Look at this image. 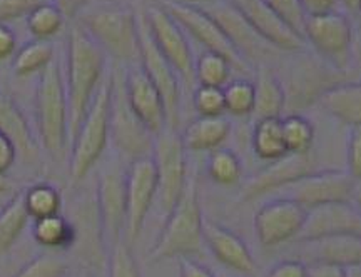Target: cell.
Masks as SVG:
<instances>
[{
  "instance_id": "6da1fadb",
  "label": "cell",
  "mask_w": 361,
  "mask_h": 277,
  "mask_svg": "<svg viewBox=\"0 0 361 277\" xmlns=\"http://www.w3.org/2000/svg\"><path fill=\"white\" fill-rule=\"evenodd\" d=\"M106 52L79 24L67 35V104H69V142L78 134L90 102L106 75Z\"/></svg>"
},
{
  "instance_id": "7a4b0ae2",
  "label": "cell",
  "mask_w": 361,
  "mask_h": 277,
  "mask_svg": "<svg viewBox=\"0 0 361 277\" xmlns=\"http://www.w3.org/2000/svg\"><path fill=\"white\" fill-rule=\"evenodd\" d=\"M202 224H204V216L201 209L197 177L189 172L183 195L164 219L159 238L147 254L149 264L201 254L204 244Z\"/></svg>"
},
{
  "instance_id": "3957f363",
  "label": "cell",
  "mask_w": 361,
  "mask_h": 277,
  "mask_svg": "<svg viewBox=\"0 0 361 277\" xmlns=\"http://www.w3.org/2000/svg\"><path fill=\"white\" fill-rule=\"evenodd\" d=\"M78 24L106 54L121 62L139 59V16L130 7L104 2L84 7Z\"/></svg>"
},
{
  "instance_id": "277c9868",
  "label": "cell",
  "mask_w": 361,
  "mask_h": 277,
  "mask_svg": "<svg viewBox=\"0 0 361 277\" xmlns=\"http://www.w3.org/2000/svg\"><path fill=\"white\" fill-rule=\"evenodd\" d=\"M35 125L39 142L52 159H62L69 142V104L61 62L52 59L35 87Z\"/></svg>"
},
{
  "instance_id": "5b68a950",
  "label": "cell",
  "mask_w": 361,
  "mask_h": 277,
  "mask_svg": "<svg viewBox=\"0 0 361 277\" xmlns=\"http://www.w3.org/2000/svg\"><path fill=\"white\" fill-rule=\"evenodd\" d=\"M112 92V70H107L99 85L78 134L72 139L69 162L71 183L78 184L97 164L109 144V111Z\"/></svg>"
},
{
  "instance_id": "8992f818",
  "label": "cell",
  "mask_w": 361,
  "mask_h": 277,
  "mask_svg": "<svg viewBox=\"0 0 361 277\" xmlns=\"http://www.w3.org/2000/svg\"><path fill=\"white\" fill-rule=\"evenodd\" d=\"M124 70H112V92L109 111V140L121 156L129 159L151 157L156 135L135 116L126 95Z\"/></svg>"
},
{
  "instance_id": "52a82bcc",
  "label": "cell",
  "mask_w": 361,
  "mask_h": 277,
  "mask_svg": "<svg viewBox=\"0 0 361 277\" xmlns=\"http://www.w3.org/2000/svg\"><path fill=\"white\" fill-rule=\"evenodd\" d=\"M188 151L184 147L180 134L176 129L166 127L161 134L156 135L154 159L157 172V202L162 217H168L173 211L179 197L186 187L188 171Z\"/></svg>"
},
{
  "instance_id": "ba28073f",
  "label": "cell",
  "mask_w": 361,
  "mask_h": 277,
  "mask_svg": "<svg viewBox=\"0 0 361 277\" xmlns=\"http://www.w3.org/2000/svg\"><path fill=\"white\" fill-rule=\"evenodd\" d=\"M343 72L319 56L295 59L288 66L284 82L281 80L286 92V111L300 113L301 109L313 106L329 87L345 82Z\"/></svg>"
},
{
  "instance_id": "9c48e42d",
  "label": "cell",
  "mask_w": 361,
  "mask_h": 277,
  "mask_svg": "<svg viewBox=\"0 0 361 277\" xmlns=\"http://www.w3.org/2000/svg\"><path fill=\"white\" fill-rule=\"evenodd\" d=\"M303 35L311 44L316 56L340 70H346L353 56L355 32L351 20L345 13L331 11L318 16H308Z\"/></svg>"
},
{
  "instance_id": "30bf717a",
  "label": "cell",
  "mask_w": 361,
  "mask_h": 277,
  "mask_svg": "<svg viewBox=\"0 0 361 277\" xmlns=\"http://www.w3.org/2000/svg\"><path fill=\"white\" fill-rule=\"evenodd\" d=\"M71 222L75 229V252L87 271H107L109 262V246L99 212L96 192L82 194L71 204Z\"/></svg>"
},
{
  "instance_id": "8fae6325",
  "label": "cell",
  "mask_w": 361,
  "mask_h": 277,
  "mask_svg": "<svg viewBox=\"0 0 361 277\" xmlns=\"http://www.w3.org/2000/svg\"><path fill=\"white\" fill-rule=\"evenodd\" d=\"M139 61H141L144 72L159 90L162 101H164L168 127L178 130L180 116L179 75L173 63L157 47L144 16H139Z\"/></svg>"
},
{
  "instance_id": "7c38bea8",
  "label": "cell",
  "mask_w": 361,
  "mask_h": 277,
  "mask_svg": "<svg viewBox=\"0 0 361 277\" xmlns=\"http://www.w3.org/2000/svg\"><path fill=\"white\" fill-rule=\"evenodd\" d=\"M144 17L152 39L164 57L173 63L179 79L188 87L192 85L196 82V59L186 32L164 6H149Z\"/></svg>"
},
{
  "instance_id": "4fadbf2b",
  "label": "cell",
  "mask_w": 361,
  "mask_h": 277,
  "mask_svg": "<svg viewBox=\"0 0 361 277\" xmlns=\"http://www.w3.org/2000/svg\"><path fill=\"white\" fill-rule=\"evenodd\" d=\"M200 7L204 8L218 22L246 62L256 61L258 66H266L268 59L278 57L281 52L264 37H261L259 32L251 25V22L246 19L245 13L239 11L233 0H216V2Z\"/></svg>"
},
{
  "instance_id": "5bb4252c",
  "label": "cell",
  "mask_w": 361,
  "mask_h": 277,
  "mask_svg": "<svg viewBox=\"0 0 361 277\" xmlns=\"http://www.w3.org/2000/svg\"><path fill=\"white\" fill-rule=\"evenodd\" d=\"M157 197V172L154 159H135L126 169V230L124 239L130 246L137 242L139 235Z\"/></svg>"
},
{
  "instance_id": "9a60e30c",
  "label": "cell",
  "mask_w": 361,
  "mask_h": 277,
  "mask_svg": "<svg viewBox=\"0 0 361 277\" xmlns=\"http://www.w3.org/2000/svg\"><path fill=\"white\" fill-rule=\"evenodd\" d=\"M164 7L168 8L171 16L179 22L180 27L192 35L197 42L206 47V51L218 52L224 56L229 62L233 63L234 69L247 72L250 70V63L241 57V54L236 51V47L221 29V25L216 22L213 17L207 13L204 8L200 6H189V4H180L168 0L164 2Z\"/></svg>"
},
{
  "instance_id": "2e32d148",
  "label": "cell",
  "mask_w": 361,
  "mask_h": 277,
  "mask_svg": "<svg viewBox=\"0 0 361 277\" xmlns=\"http://www.w3.org/2000/svg\"><path fill=\"white\" fill-rule=\"evenodd\" d=\"M355 179L341 169H319L283 187V197L301 204L306 211L335 202H351Z\"/></svg>"
},
{
  "instance_id": "e0dca14e",
  "label": "cell",
  "mask_w": 361,
  "mask_h": 277,
  "mask_svg": "<svg viewBox=\"0 0 361 277\" xmlns=\"http://www.w3.org/2000/svg\"><path fill=\"white\" fill-rule=\"evenodd\" d=\"M322 167L318 164L314 149L306 154H286V156L278 159V161L269 162L264 169L251 177L247 183L243 185L239 192V202H251L263 195L281 190L291 183L303 179V177L313 174Z\"/></svg>"
},
{
  "instance_id": "ac0fdd59",
  "label": "cell",
  "mask_w": 361,
  "mask_h": 277,
  "mask_svg": "<svg viewBox=\"0 0 361 277\" xmlns=\"http://www.w3.org/2000/svg\"><path fill=\"white\" fill-rule=\"evenodd\" d=\"M308 211L290 197L279 195L263 204L255 214V233L264 247H278L296 240Z\"/></svg>"
},
{
  "instance_id": "d6986e66",
  "label": "cell",
  "mask_w": 361,
  "mask_h": 277,
  "mask_svg": "<svg viewBox=\"0 0 361 277\" xmlns=\"http://www.w3.org/2000/svg\"><path fill=\"white\" fill-rule=\"evenodd\" d=\"M96 199L109 249L124 239L126 230V171L119 166L106 167L97 177Z\"/></svg>"
},
{
  "instance_id": "ffe728a7",
  "label": "cell",
  "mask_w": 361,
  "mask_h": 277,
  "mask_svg": "<svg viewBox=\"0 0 361 277\" xmlns=\"http://www.w3.org/2000/svg\"><path fill=\"white\" fill-rule=\"evenodd\" d=\"M251 25L281 52L306 51V39L281 19L264 0H233Z\"/></svg>"
},
{
  "instance_id": "44dd1931",
  "label": "cell",
  "mask_w": 361,
  "mask_h": 277,
  "mask_svg": "<svg viewBox=\"0 0 361 277\" xmlns=\"http://www.w3.org/2000/svg\"><path fill=\"white\" fill-rule=\"evenodd\" d=\"M124 84L126 95L135 116L152 134H161L168 127L164 101L142 67L130 66L128 70H124Z\"/></svg>"
},
{
  "instance_id": "7402d4cb",
  "label": "cell",
  "mask_w": 361,
  "mask_h": 277,
  "mask_svg": "<svg viewBox=\"0 0 361 277\" xmlns=\"http://www.w3.org/2000/svg\"><path fill=\"white\" fill-rule=\"evenodd\" d=\"M336 234H361V214L351 202L324 204L310 209L296 242H310Z\"/></svg>"
},
{
  "instance_id": "603a6c76",
  "label": "cell",
  "mask_w": 361,
  "mask_h": 277,
  "mask_svg": "<svg viewBox=\"0 0 361 277\" xmlns=\"http://www.w3.org/2000/svg\"><path fill=\"white\" fill-rule=\"evenodd\" d=\"M204 244L221 264L241 274H255L256 262L247 244L236 233L218 222L206 219L202 224Z\"/></svg>"
},
{
  "instance_id": "cb8c5ba5",
  "label": "cell",
  "mask_w": 361,
  "mask_h": 277,
  "mask_svg": "<svg viewBox=\"0 0 361 277\" xmlns=\"http://www.w3.org/2000/svg\"><path fill=\"white\" fill-rule=\"evenodd\" d=\"M305 244L303 256L313 262L348 267L361 262V234H336L328 235Z\"/></svg>"
},
{
  "instance_id": "d4e9b609",
  "label": "cell",
  "mask_w": 361,
  "mask_h": 277,
  "mask_svg": "<svg viewBox=\"0 0 361 277\" xmlns=\"http://www.w3.org/2000/svg\"><path fill=\"white\" fill-rule=\"evenodd\" d=\"M231 135V122L224 116L202 117L189 122L180 133L186 151L191 152H213L223 147Z\"/></svg>"
},
{
  "instance_id": "484cf974",
  "label": "cell",
  "mask_w": 361,
  "mask_h": 277,
  "mask_svg": "<svg viewBox=\"0 0 361 277\" xmlns=\"http://www.w3.org/2000/svg\"><path fill=\"white\" fill-rule=\"evenodd\" d=\"M0 133L11 139L17 152L22 154L27 161L37 159V140L24 112L8 95L2 92H0Z\"/></svg>"
},
{
  "instance_id": "4316f807",
  "label": "cell",
  "mask_w": 361,
  "mask_h": 277,
  "mask_svg": "<svg viewBox=\"0 0 361 277\" xmlns=\"http://www.w3.org/2000/svg\"><path fill=\"white\" fill-rule=\"evenodd\" d=\"M318 102L328 116L341 124L348 127L361 124V82L333 85L319 97Z\"/></svg>"
},
{
  "instance_id": "83f0119b",
  "label": "cell",
  "mask_w": 361,
  "mask_h": 277,
  "mask_svg": "<svg viewBox=\"0 0 361 277\" xmlns=\"http://www.w3.org/2000/svg\"><path fill=\"white\" fill-rule=\"evenodd\" d=\"M286 111V92L281 79L269 69V66H258L255 82V119L281 117Z\"/></svg>"
},
{
  "instance_id": "f1b7e54d",
  "label": "cell",
  "mask_w": 361,
  "mask_h": 277,
  "mask_svg": "<svg viewBox=\"0 0 361 277\" xmlns=\"http://www.w3.org/2000/svg\"><path fill=\"white\" fill-rule=\"evenodd\" d=\"M252 152L264 162H273L288 154L281 117H266L255 122L251 134Z\"/></svg>"
},
{
  "instance_id": "f546056e",
  "label": "cell",
  "mask_w": 361,
  "mask_h": 277,
  "mask_svg": "<svg viewBox=\"0 0 361 277\" xmlns=\"http://www.w3.org/2000/svg\"><path fill=\"white\" fill-rule=\"evenodd\" d=\"M32 238L42 247L67 251L75 244V229L69 217L56 214L34 221Z\"/></svg>"
},
{
  "instance_id": "4dcf8cb0",
  "label": "cell",
  "mask_w": 361,
  "mask_h": 277,
  "mask_svg": "<svg viewBox=\"0 0 361 277\" xmlns=\"http://www.w3.org/2000/svg\"><path fill=\"white\" fill-rule=\"evenodd\" d=\"M29 219L22 192H17L0 207V256H4L16 244Z\"/></svg>"
},
{
  "instance_id": "1f68e13d",
  "label": "cell",
  "mask_w": 361,
  "mask_h": 277,
  "mask_svg": "<svg viewBox=\"0 0 361 277\" xmlns=\"http://www.w3.org/2000/svg\"><path fill=\"white\" fill-rule=\"evenodd\" d=\"M54 57V45L49 40L34 39L19 49L12 61V69L19 77L32 75L35 72L40 74Z\"/></svg>"
},
{
  "instance_id": "d6a6232c",
  "label": "cell",
  "mask_w": 361,
  "mask_h": 277,
  "mask_svg": "<svg viewBox=\"0 0 361 277\" xmlns=\"http://www.w3.org/2000/svg\"><path fill=\"white\" fill-rule=\"evenodd\" d=\"M283 135L288 154H306L314 149V124L303 113H288L281 117Z\"/></svg>"
},
{
  "instance_id": "836d02e7",
  "label": "cell",
  "mask_w": 361,
  "mask_h": 277,
  "mask_svg": "<svg viewBox=\"0 0 361 277\" xmlns=\"http://www.w3.org/2000/svg\"><path fill=\"white\" fill-rule=\"evenodd\" d=\"M22 195H24V206L30 219L37 221L61 214L62 195L59 189L51 184H35L22 192Z\"/></svg>"
},
{
  "instance_id": "e575fe53",
  "label": "cell",
  "mask_w": 361,
  "mask_h": 277,
  "mask_svg": "<svg viewBox=\"0 0 361 277\" xmlns=\"http://www.w3.org/2000/svg\"><path fill=\"white\" fill-rule=\"evenodd\" d=\"M206 171L213 183L219 185H234L243 177L241 159L231 149L219 147L207 157Z\"/></svg>"
},
{
  "instance_id": "d590c367",
  "label": "cell",
  "mask_w": 361,
  "mask_h": 277,
  "mask_svg": "<svg viewBox=\"0 0 361 277\" xmlns=\"http://www.w3.org/2000/svg\"><path fill=\"white\" fill-rule=\"evenodd\" d=\"M66 16L54 2L44 0L27 16V29L35 39L49 40L64 27Z\"/></svg>"
},
{
  "instance_id": "8d00e7d4",
  "label": "cell",
  "mask_w": 361,
  "mask_h": 277,
  "mask_svg": "<svg viewBox=\"0 0 361 277\" xmlns=\"http://www.w3.org/2000/svg\"><path fill=\"white\" fill-rule=\"evenodd\" d=\"M233 63L218 52L204 51L196 59V80L200 85L224 87L229 82Z\"/></svg>"
},
{
  "instance_id": "74e56055",
  "label": "cell",
  "mask_w": 361,
  "mask_h": 277,
  "mask_svg": "<svg viewBox=\"0 0 361 277\" xmlns=\"http://www.w3.org/2000/svg\"><path fill=\"white\" fill-rule=\"evenodd\" d=\"M226 112L234 117H250L255 112V82L247 79L229 80L223 87Z\"/></svg>"
},
{
  "instance_id": "f35d334b",
  "label": "cell",
  "mask_w": 361,
  "mask_h": 277,
  "mask_svg": "<svg viewBox=\"0 0 361 277\" xmlns=\"http://www.w3.org/2000/svg\"><path fill=\"white\" fill-rule=\"evenodd\" d=\"M107 277H142L133 246L126 239H121L109 249Z\"/></svg>"
},
{
  "instance_id": "ab89813d",
  "label": "cell",
  "mask_w": 361,
  "mask_h": 277,
  "mask_svg": "<svg viewBox=\"0 0 361 277\" xmlns=\"http://www.w3.org/2000/svg\"><path fill=\"white\" fill-rule=\"evenodd\" d=\"M192 106L202 117L224 116V90L214 85H197L192 94Z\"/></svg>"
},
{
  "instance_id": "60d3db41",
  "label": "cell",
  "mask_w": 361,
  "mask_h": 277,
  "mask_svg": "<svg viewBox=\"0 0 361 277\" xmlns=\"http://www.w3.org/2000/svg\"><path fill=\"white\" fill-rule=\"evenodd\" d=\"M69 266L56 256L40 254L29 261L13 277H67Z\"/></svg>"
},
{
  "instance_id": "b9f144b4",
  "label": "cell",
  "mask_w": 361,
  "mask_h": 277,
  "mask_svg": "<svg viewBox=\"0 0 361 277\" xmlns=\"http://www.w3.org/2000/svg\"><path fill=\"white\" fill-rule=\"evenodd\" d=\"M264 2L268 4L281 19L286 20L293 29L303 35L306 13L303 11V7H301L300 0H264Z\"/></svg>"
},
{
  "instance_id": "7bdbcfd3",
  "label": "cell",
  "mask_w": 361,
  "mask_h": 277,
  "mask_svg": "<svg viewBox=\"0 0 361 277\" xmlns=\"http://www.w3.org/2000/svg\"><path fill=\"white\" fill-rule=\"evenodd\" d=\"M346 172L355 180H361V124L350 127L346 140Z\"/></svg>"
},
{
  "instance_id": "ee69618b",
  "label": "cell",
  "mask_w": 361,
  "mask_h": 277,
  "mask_svg": "<svg viewBox=\"0 0 361 277\" xmlns=\"http://www.w3.org/2000/svg\"><path fill=\"white\" fill-rule=\"evenodd\" d=\"M44 0H0V24L27 17Z\"/></svg>"
},
{
  "instance_id": "f6af8a7d",
  "label": "cell",
  "mask_w": 361,
  "mask_h": 277,
  "mask_svg": "<svg viewBox=\"0 0 361 277\" xmlns=\"http://www.w3.org/2000/svg\"><path fill=\"white\" fill-rule=\"evenodd\" d=\"M268 277H308V266L300 259H286L271 267Z\"/></svg>"
},
{
  "instance_id": "bcb514c9",
  "label": "cell",
  "mask_w": 361,
  "mask_h": 277,
  "mask_svg": "<svg viewBox=\"0 0 361 277\" xmlns=\"http://www.w3.org/2000/svg\"><path fill=\"white\" fill-rule=\"evenodd\" d=\"M178 267L179 277H216L206 266H202L201 262L194 261L191 257H179Z\"/></svg>"
},
{
  "instance_id": "7dc6e473",
  "label": "cell",
  "mask_w": 361,
  "mask_h": 277,
  "mask_svg": "<svg viewBox=\"0 0 361 277\" xmlns=\"http://www.w3.org/2000/svg\"><path fill=\"white\" fill-rule=\"evenodd\" d=\"M17 149L11 142V139L0 133V174H6L16 162Z\"/></svg>"
},
{
  "instance_id": "c3c4849f",
  "label": "cell",
  "mask_w": 361,
  "mask_h": 277,
  "mask_svg": "<svg viewBox=\"0 0 361 277\" xmlns=\"http://www.w3.org/2000/svg\"><path fill=\"white\" fill-rule=\"evenodd\" d=\"M301 7L308 16H318V13H326L331 11H336V6L340 0H300Z\"/></svg>"
},
{
  "instance_id": "681fc988",
  "label": "cell",
  "mask_w": 361,
  "mask_h": 277,
  "mask_svg": "<svg viewBox=\"0 0 361 277\" xmlns=\"http://www.w3.org/2000/svg\"><path fill=\"white\" fill-rule=\"evenodd\" d=\"M16 45L17 39L11 27L0 24V62L12 56L13 51H16Z\"/></svg>"
},
{
  "instance_id": "f907efd6",
  "label": "cell",
  "mask_w": 361,
  "mask_h": 277,
  "mask_svg": "<svg viewBox=\"0 0 361 277\" xmlns=\"http://www.w3.org/2000/svg\"><path fill=\"white\" fill-rule=\"evenodd\" d=\"M308 266V277H345V267L313 262Z\"/></svg>"
},
{
  "instance_id": "816d5d0a",
  "label": "cell",
  "mask_w": 361,
  "mask_h": 277,
  "mask_svg": "<svg viewBox=\"0 0 361 277\" xmlns=\"http://www.w3.org/2000/svg\"><path fill=\"white\" fill-rule=\"evenodd\" d=\"M92 0H54V4L64 12L66 19L67 17H74L82 11L84 7H87Z\"/></svg>"
},
{
  "instance_id": "f5cc1de1",
  "label": "cell",
  "mask_w": 361,
  "mask_h": 277,
  "mask_svg": "<svg viewBox=\"0 0 361 277\" xmlns=\"http://www.w3.org/2000/svg\"><path fill=\"white\" fill-rule=\"evenodd\" d=\"M351 204L358 209L361 214V180H355L353 194H351Z\"/></svg>"
},
{
  "instance_id": "db71d44e",
  "label": "cell",
  "mask_w": 361,
  "mask_h": 277,
  "mask_svg": "<svg viewBox=\"0 0 361 277\" xmlns=\"http://www.w3.org/2000/svg\"><path fill=\"white\" fill-rule=\"evenodd\" d=\"M11 190H12L11 179H7L6 174H0V197L6 195L7 192H11Z\"/></svg>"
},
{
  "instance_id": "11a10c76",
  "label": "cell",
  "mask_w": 361,
  "mask_h": 277,
  "mask_svg": "<svg viewBox=\"0 0 361 277\" xmlns=\"http://www.w3.org/2000/svg\"><path fill=\"white\" fill-rule=\"evenodd\" d=\"M345 277H361V262L345 267Z\"/></svg>"
},
{
  "instance_id": "9f6ffc18",
  "label": "cell",
  "mask_w": 361,
  "mask_h": 277,
  "mask_svg": "<svg viewBox=\"0 0 361 277\" xmlns=\"http://www.w3.org/2000/svg\"><path fill=\"white\" fill-rule=\"evenodd\" d=\"M353 56H355L356 63H358V67L361 70V35H358V39H356L353 44Z\"/></svg>"
},
{
  "instance_id": "6f0895ef",
  "label": "cell",
  "mask_w": 361,
  "mask_h": 277,
  "mask_svg": "<svg viewBox=\"0 0 361 277\" xmlns=\"http://www.w3.org/2000/svg\"><path fill=\"white\" fill-rule=\"evenodd\" d=\"M340 2H341L343 6H345L346 8H348L350 12H353V13L358 12V8H360V6H361V0H340Z\"/></svg>"
},
{
  "instance_id": "680465c9",
  "label": "cell",
  "mask_w": 361,
  "mask_h": 277,
  "mask_svg": "<svg viewBox=\"0 0 361 277\" xmlns=\"http://www.w3.org/2000/svg\"><path fill=\"white\" fill-rule=\"evenodd\" d=\"M173 2H180V4H189V6H206V4L216 2V0H173Z\"/></svg>"
},
{
  "instance_id": "91938a15",
  "label": "cell",
  "mask_w": 361,
  "mask_h": 277,
  "mask_svg": "<svg viewBox=\"0 0 361 277\" xmlns=\"http://www.w3.org/2000/svg\"><path fill=\"white\" fill-rule=\"evenodd\" d=\"M356 13H358V19H360V24H361V6H360V8H358V12H356Z\"/></svg>"
},
{
  "instance_id": "94428289",
  "label": "cell",
  "mask_w": 361,
  "mask_h": 277,
  "mask_svg": "<svg viewBox=\"0 0 361 277\" xmlns=\"http://www.w3.org/2000/svg\"><path fill=\"white\" fill-rule=\"evenodd\" d=\"M67 277H87V276H67Z\"/></svg>"
}]
</instances>
